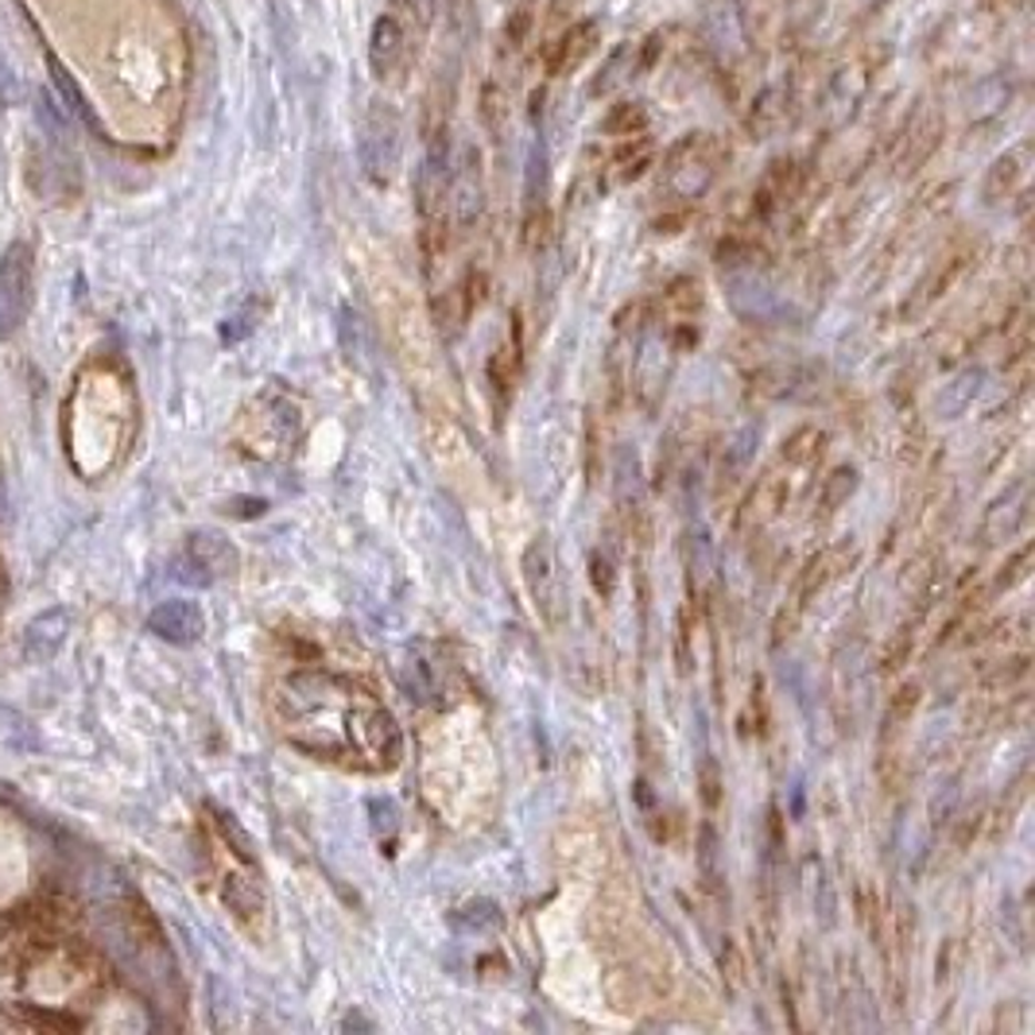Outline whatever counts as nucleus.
Masks as SVG:
<instances>
[{
	"instance_id": "f257e3e1",
	"label": "nucleus",
	"mask_w": 1035,
	"mask_h": 1035,
	"mask_svg": "<svg viewBox=\"0 0 1035 1035\" xmlns=\"http://www.w3.org/2000/svg\"><path fill=\"white\" fill-rule=\"evenodd\" d=\"M276 718L300 752L345 772L384 775L404 760V733L384 702L361 683L311 668L280 679Z\"/></svg>"
},
{
	"instance_id": "f03ea898",
	"label": "nucleus",
	"mask_w": 1035,
	"mask_h": 1035,
	"mask_svg": "<svg viewBox=\"0 0 1035 1035\" xmlns=\"http://www.w3.org/2000/svg\"><path fill=\"white\" fill-rule=\"evenodd\" d=\"M853 562H858V544H830L806 559V567L799 570V578H795V590H791L788 606L780 609V617H775V625H772L775 648H780L783 640H791V632L799 629L806 609L819 601V593L826 590V586H834Z\"/></svg>"
},
{
	"instance_id": "7ed1b4c3",
	"label": "nucleus",
	"mask_w": 1035,
	"mask_h": 1035,
	"mask_svg": "<svg viewBox=\"0 0 1035 1035\" xmlns=\"http://www.w3.org/2000/svg\"><path fill=\"white\" fill-rule=\"evenodd\" d=\"M300 407L287 392L268 388L264 396L253 399V407L245 412L241 427H245V450L253 458H284L292 450V443L300 438Z\"/></svg>"
},
{
	"instance_id": "20e7f679",
	"label": "nucleus",
	"mask_w": 1035,
	"mask_h": 1035,
	"mask_svg": "<svg viewBox=\"0 0 1035 1035\" xmlns=\"http://www.w3.org/2000/svg\"><path fill=\"white\" fill-rule=\"evenodd\" d=\"M721 171V144L710 136V132H698V136L679 140L676 148L663 160V191L671 199H702L706 191L713 186Z\"/></svg>"
},
{
	"instance_id": "39448f33",
	"label": "nucleus",
	"mask_w": 1035,
	"mask_h": 1035,
	"mask_svg": "<svg viewBox=\"0 0 1035 1035\" xmlns=\"http://www.w3.org/2000/svg\"><path fill=\"white\" fill-rule=\"evenodd\" d=\"M524 586H528V598L536 606L539 621L547 625L551 632H559L567 625V586H562V570L559 559H555V547L547 536H536L528 547H524Z\"/></svg>"
},
{
	"instance_id": "423d86ee",
	"label": "nucleus",
	"mask_w": 1035,
	"mask_h": 1035,
	"mask_svg": "<svg viewBox=\"0 0 1035 1035\" xmlns=\"http://www.w3.org/2000/svg\"><path fill=\"white\" fill-rule=\"evenodd\" d=\"M357 155H361V171H365L373 183H388L392 171H396L399 160V116L388 101H373L361 116L357 129Z\"/></svg>"
},
{
	"instance_id": "0eeeda50",
	"label": "nucleus",
	"mask_w": 1035,
	"mask_h": 1035,
	"mask_svg": "<svg viewBox=\"0 0 1035 1035\" xmlns=\"http://www.w3.org/2000/svg\"><path fill=\"white\" fill-rule=\"evenodd\" d=\"M31 307V248L23 241L0 256V338L20 331Z\"/></svg>"
},
{
	"instance_id": "6e6552de",
	"label": "nucleus",
	"mask_w": 1035,
	"mask_h": 1035,
	"mask_svg": "<svg viewBox=\"0 0 1035 1035\" xmlns=\"http://www.w3.org/2000/svg\"><path fill=\"white\" fill-rule=\"evenodd\" d=\"M222 904L233 912V920L245 931L261 935L264 920H268V896H264L261 869L253 861H237V869H225L222 876Z\"/></svg>"
},
{
	"instance_id": "1a4fd4ad",
	"label": "nucleus",
	"mask_w": 1035,
	"mask_h": 1035,
	"mask_svg": "<svg viewBox=\"0 0 1035 1035\" xmlns=\"http://www.w3.org/2000/svg\"><path fill=\"white\" fill-rule=\"evenodd\" d=\"M446 206L454 210V222H458L461 230H469V225L481 217L485 179H481V152H477L474 144L461 148L458 163L450 168V191H446Z\"/></svg>"
},
{
	"instance_id": "9d476101",
	"label": "nucleus",
	"mask_w": 1035,
	"mask_h": 1035,
	"mask_svg": "<svg viewBox=\"0 0 1035 1035\" xmlns=\"http://www.w3.org/2000/svg\"><path fill=\"white\" fill-rule=\"evenodd\" d=\"M970 261H974V248H954V253H946L943 261H935L927 268V276L915 284V292L907 295L904 303V318H920L927 315L931 307H935L938 300H943L946 292H954V284H958L962 276H966Z\"/></svg>"
},
{
	"instance_id": "9b49d317",
	"label": "nucleus",
	"mask_w": 1035,
	"mask_h": 1035,
	"mask_svg": "<svg viewBox=\"0 0 1035 1035\" xmlns=\"http://www.w3.org/2000/svg\"><path fill=\"white\" fill-rule=\"evenodd\" d=\"M1028 513H1032V489L1028 481H1016L1005 489V497L993 500V508L985 513L982 520V539L985 544H1001V539H1013L1016 531L1028 524Z\"/></svg>"
},
{
	"instance_id": "f8f14e48",
	"label": "nucleus",
	"mask_w": 1035,
	"mask_h": 1035,
	"mask_svg": "<svg viewBox=\"0 0 1035 1035\" xmlns=\"http://www.w3.org/2000/svg\"><path fill=\"white\" fill-rule=\"evenodd\" d=\"M148 629L155 632L168 645H194L206 629V617L194 601H163L152 617H148Z\"/></svg>"
},
{
	"instance_id": "ddd939ff",
	"label": "nucleus",
	"mask_w": 1035,
	"mask_h": 1035,
	"mask_svg": "<svg viewBox=\"0 0 1035 1035\" xmlns=\"http://www.w3.org/2000/svg\"><path fill=\"white\" fill-rule=\"evenodd\" d=\"M404 47H407L404 23L392 12L376 16L373 31H368V70H373V78H388L399 67V59H404Z\"/></svg>"
},
{
	"instance_id": "4468645a",
	"label": "nucleus",
	"mask_w": 1035,
	"mask_h": 1035,
	"mask_svg": "<svg viewBox=\"0 0 1035 1035\" xmlns=\"http://www.w3.org/2000/svg\"><path fill=\"white\" fill-rule=\"evenodd\" d=\"M186 555H191L194 567L206 570V582L237 570V551L222 536H210V531H199V536L186 539Z\"/></svg>"
},
{
	"instance_id": "2eb2a0df",
	"label": "nucleus",
	"mask_w": 1035,
	"mask_h": 1035,
	"mask_svg": "<svg viewBox=\"0 0 1035 1035\" xmlns=\"http://www.w3.org/2000/svg\"><path fill=\"white\" fill-rule=\"evenodd\" d=\"M1024 175H1028V148H1016V152L1001 155L997 163L985 175V202H1005L1021 191Z\"/></svg>"
},
{
	"instance_id": "dca6fc26",
	"label": "nucleus",
	"mask_w": 1035,
	"mask_h": 1035,
	"mask_svg": "<svg viewBox=\"0 0 1035 1035\" xmlns=\"http://www.w3.org/2000/svg\"><path fill=\"white\" fill-rule=\"evenodd\" d=\"M601 39V23L598 20H582L562 35V43L555 47V70H575L598 51Z\"/></svg>"
},
{
	"instance_id": "f3484780",
	"label": "nucleus",
	"mask_w": 1035,
	"mask_h": 1035,
	"mask_svg": "<svg viewBox=\"0 0 1035 1035\" xmlns=\"http://www.w3.org/2000/svg\"><path fill=\"white\" fill-rule=\"evenodd\" d=\"M67 625H70V617L62 613V609H51V613H43L39 621H31V629H28L31 660H51L62 648V640H67Z\"/></svg>"
},
{
	"instance_id": "a211bd4d",
	"label": "nucleus",
	"mask_w": 1035,
	"mask_h": 1035,
	"mask_svg": "<svg viewBox=\"0 0 1035 1035\" xmlns=\"http://www.w3.org/2000/svg\"><path fill=\"white\" fill-rule=\"evenodd\" d=\"M982 380H985V373L982 368H962L958 376H954L951 384H943V392H938V404H935V412L943 415V419H954V415H962L966 412L970 404H974V396L982 392Z\"/></svg>"
},
{
	"instance_id": "6ab92c4d",
	"label": "nucleus",
	"mask_w": 1035,
	"mask_h": 1035,
	"mask_svg": "<svg viewBox=\"0 0 1035 1035\" xmlns=\"http://www.w3.org/2000/svg\"><path fill=\"white\" fill-rule=\"evenodd\" d=\"M826 454V435L819 427H795L780 446V458L795 469H814Z\"/></svg>"
},
{
	"instance_id": "aec40b11",
	"label": "nucleus",
	"mask_w": 1035,
	"mask_h": 1035,
	"mask_svg": "<svg viewBox=\"0 0 1035 1035\" xmlns=\"http://www.w3.org/2000/svg\"><path fill=\"white\" fill-rule=\"evenodd\" d=\"M915 710H920V687L904 683L892 690L889 706H884V725H881V741H896L904 733V725H912Z\"/></svg>"
},
{
	"instance_id": "412c9836",
	"label": "nucleus",
	"mask_w": 1035,
	"mask_h": 1035,
	"mask_svg": "<svg viewBox=\"0 0 1035 1035\" xmlns=\"http://www.w3.org/2000/svg\"><path fill=\"white\" fill-rule=\"evenodd\" d=\"M516 376H520V331H516L513 342H505L497 353L489 357V384L497 392V399L505 404L516 388Z\"/></svg>"
},
{
	"instance_id": "4be33fe9",
	"label": "nucleus",
	"mask_w": 1035,
	"mask_h": 1035,
	"mask_svg": "<svg viewBox=\"0 0 1035 1035\" xmlns=\"http://www.w3.org/2000/svg\"><path fill=\"white\" fill-rule=\"evenodd\" d=\"M858 485H861V474H858V466H838V469H830L826 477H822V489H819V513L822 516H834L838 508L845 505V500L858 493Z\"/></svg>"
},
{
	"instance_id": "5701e85b",
	"label": "nucleus",
	"mask_w": 1035,
	"mask_h": 1035,
	"mask_svg": "<svg viewBox=\"0 0 1035 1035\" xmlns=\"http://www.w3.org/2000/svg\"><path fill=\"white\" fill-rule=\"evenodd\" d=\"M920 617H907L904 625H896V632H892L889 640L881 645V676H892V671H900L907 660H912V648H915V632H920Z\"/></svg>"
},
{
	"instance_id": "b1692460",
	"label": "nucleus",
	"mask_w": 1035,
	"mask_h": 1035,
	"mask_svg": "<svg viewBox=\"0 0 1035 1035\" xmlns=\"http://www.w3.org/2000/svg\"><path fill=\"white\" fill-rule=\"evenodd\" d=\"M935 144H938V116H923L920 124H912V136H907V144H904V152H900L896 168L904 171V175H907V171H915L931 152H935Z\"/></svg>"
},
{
	"instance_id": "393cba45",
	"label": "nucleus",
	"mask_w": 1035,
	"mask_h": 1035,
	"mask_svg": "<svg viewBox=\"0 0 1035 1035\" xmlns=\"http://www.w3.org/2000/svg\"><path fill=\"white\" fill-rule=\"evenodd\" d=\"M450 920H454V927L477 931V935H481V931H497L500 923H505V915H500V907L493 904V900H469V904H461Z\"/></svg>"
},
{
	"instance_id": "a878e982",
	"label": "nucleus",
	"mask_w": 1035,
	"mask_h": 1035,
	"mask_svg": "<svg viewBox=\"0 0 1035 1035\" xmlns=\"http://www.w3.org/2000/svg\"><path fill=\"white\" fill-rule=\"evenodd\" d=\"M392 16L404 23V31H427L438 16V0H392Z\"/></svg>"
},
{
	"instance_id": "bb28decb",
	"label": "nucleus",
	"mask_w": 1035,
	"mask_h": 1035,
	"mask_svg": "<svg viewBox=\"0 0 1035 1035\" xmlns=\"http://www.w3.org/2000/svg\"><path fill=\"white\" fill-rule=\"evenodd\" d=\"M632 54H637V51H632L629 43H625V47H617V51L609 54L606 70H601V74L593 78V85H590V90H593V98H601V93H609V90H613V85H621L625 78L632 74V62H629Z\"/></svg>"
},
{
	"instance_id": "cd10ccee",
	"label": "nucleus",
	"mask_w": 1035,
	"mask_h": 1035,
	"mask_svg": "<svg viewBox=\"0 0 1035 1035\" xmlns=\"http://www.w3.org/2000/svg\"><path fill=\"white\" fill-rule=\"evenodd\" d=\"M1032 562H1035V544L1028 539V544H1024L1021 551H1013V555H1008V562H1005V567H1001V575H997V590H1001V593H1008V590H1016V586H1021V582H1028Z\"/></svg>"
},
{
	"instance_id": "c85d7f7f",
	"label": "nucleus",
	"mask_w": 1035,
	"mask_h": 1035,
	"mask_svg": "<svg viewBox=\"0 0 1035 1035\" xmlns=\"http://www.w3.org/2000/svg\"><path fill=\"white\" fill-rule=\"evenodd\" d=\"M698 795H702L706 811L721 806V768L713 757H702V764H698Z\"/></svg>"
},
{
	"instance_id": "c756f323",
	"label": "nucleus",
	"mask_w": 1035,
	"mask_h": 1035,
	"mask_svg": "<svg viewBox=\"0 0 1035 1035\" xmlns=\"http://www.w3.org/2000/svg\"><path fill=\"white\" fill-rule=\"evenodd\" d=\"M606 132H613V136H621V132H637L645 129V109L632 105V101H621V105L609 109L606 124H601Z\"/></svg>"
},
{
	"instance_id": "7c9ffc66",
	"label": "nucleus",
	"mask_w": 1035,
	"mask_h": 1035,
	"mask_svg": "<svg viewBox=\"0 0 1035 1035\" xmlns=\"http://www.w3.org/2000/svg\"><path fill=\"white\" fill-rule=\"evenodd\" d=\"M590 578H593V590L601 593V598H613L617 590V567L613 559H609V551H593L590 555Z\"/></svg>"
},
{
	"instance_id": "2f4dec72",
	"label": "nucleus",
	"mask_w": 1035,
	"mask_h": 1035,
	"mask_svg": "<svg viewBox=\"0 0 1035 1035\" xmlns=\"http://www.w3.org/2000/svg\"><path fill=\"white\" fill-rule=\"evenodd\" d=\"M51 82H54V90H59V98L67 101V109H70V113L90 116V109H85V101H82V93H78L74 78H70L67 70L59 67V62H51Z\"/></svg>"
}]
</instances>
